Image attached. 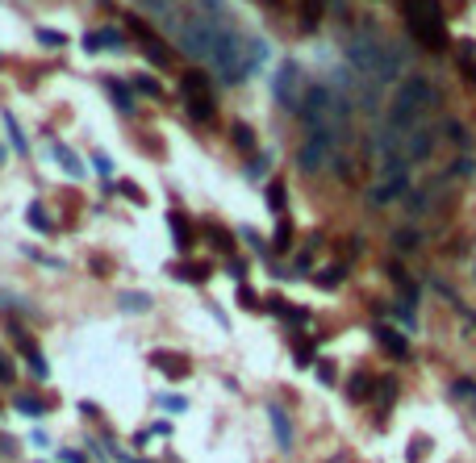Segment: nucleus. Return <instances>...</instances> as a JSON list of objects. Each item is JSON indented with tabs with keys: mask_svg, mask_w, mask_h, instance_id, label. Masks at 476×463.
Returning a JSON list of instances; mask_svg holds the SVG:
<instances>
[{
	"mask_svg": "<svg viewBox=\"0 0 476 463\" xmlns=\"http://www.w3.org/2000/svg\"><path fill=\"white\" fill-rule=\"evenodd\" d=\"M238 301H243V305H247V309H255V305H259V297H255V292H251V288H238Z\"/></svg>",
	"mask_w": 476,
	"mask_h": 463,
	"instance_id": "7c9ffc66",
	"label": "nucleus"
},
{
	"mask_svg": "<svg viewBox=\"0 0 476 463\" xmlns=\"http://www.w3.org/2000/svg\"><path fill=\"white\" fill-rule=\"evenodd\" d=\"M268 418H272V430H276L280 451H293V426H289V414H284L280 405H268Z\"/></svg>",
	"mask_w": 476,
	"mask_h": 463,
	"instance_id": "9d476101",
	"label": "nucleus"
},
{
	"mask_svg": "<svg viewBox=\"0 0 476 463\" xmlns=\"http://www.w3.org/2000/svg\"><path fill=\"white\" fill-rule=\"evenodd\" d=\"M17 409H21L25 418H42V414H46V405H42L38 397H17Z\"/></svg>",
	"mask_w": 476,
	"mask_h": 463,
	"instance_id": "f3484780",
	"label": "nucleus"
},
{
	"mask_svg": "<svg viewBox=\"0 0 476 463\" xmlns=\"http://www.w3.org/2000/svg\"><path fill=\"white\" fill-rule=\"evenodd\" d=\"M146 4H151L155 13H167V8H171V0H146Z\"/></svg>",
	"mask_w": 476,
	"mask_h": 463,
	"instance_id": "4c0bfd02",
	"label": "nucleus"
},
{
	"mask_svg": "<svg viewBox=\"0 0 476 463\" xmlns=\"http://www.w3.org/2000/svg\"><path fill=\"white\" fill-rule=\"evenodd\" d=\"M29 226H33V230H50V221H46V213H42L38 205H29Z\"/></svg>",
	"mask_w": 476,
	"mask_h": 463,
	"instance_id": "bb28decb",
	"label": "nucleus"
},
{
	"mask_svg": "<svg viewBox=\"0 0 476 463\" xmlns=\"http://www.w3.org/2000/svg\"><path fill=\"white\" fill-rule=\"evenodd\" d=\"M435 104H439V92H435V84H431L427 75L401 79L397 92H393V104H389V113H385V134H381V142H406V134H410L422 117H431Z\"/></svg>",
	"mask_w": 476,
	"mask_h": 463,
	"instance_id": "f257e3e1",
	"label": "nucleus"
},
{
	"mask_svg": "<svg viewBox=\"0 0 476 463\" xmlns=\"http://www.w3.org/2000/svg\"><path fill=\"white\" fill-rule=\"evenodd\" d=\"M0 380H4V384H8V380H13V363H8V359H4V355H0Z\"/></svg>",
	"mask_w": 476,
	"mask_h": 463,
	"instance_id": "e433bc0d",
	"label": "nucleus"
},
{
	"mask_svg": "<svg viewBox=\"0 0 476 463\" xmlns=\"http://www.w3.org/2000/svg\"><path fill=\"white\" fill-rule=\"evenodd\" d=\"M339 155V142L326 138V134H305V146H301V171H322L330 167V159Z\"/></svg>",
	"mask_w": 476,
	"mask_h": 463,
	"instance_id": "423d86ee",
	"label": "nucleus"
},
{
	"mask_svg": "<svg viewBox=\"0 0 476 463\" xmlns=\"http://www.w3.org/2000/svg\"><path fill=\"white\" fill-rule=\"evenodd\" d=\"M268 205L276 213H284V184H268Z\"/></svg>",
	"mask_w": 476,
	"mask_h": 463,
	"instance_id": "4be33fe9",
	"label": "nucleus"
},
{
	"mask_svg": "<svg viewBox=\"0 0 476 463\" xmlns=\"http://www.w3.org/2000/svg\"><path fill=\"white\" fill-rule=\"evenodd\" d=\"M184 100H188V113L197 121H213V92H209V75L205 71H188L184 75Z\"/></svg>",
	"mask_w": 476,
	"mask_h": 463,
	"instance_id": "39448f33",
	"label": "nucleus"
},
{
	"mask_svg": "<svg viewBox=\"0 0 476 463\" xmlns=\"http://www.w3.org/2000/svg\"><path fill=\"white\" fill-rule=\"evenodd\" d=\"M38 38H42V42H46V46H63V42H67V38H63V33H54V29H42V33H38Z\"/></svg>",
	"mask_w": 476,
	"mask_h": 463,
	"instance_id": "c85d7f7f",
	"label": "nucleus"
},
{
	"mask_svg": "<svg viewBox=\"0 0 476 463\" xmlns=\"http://www.w3.org/2000/svg\"><path fill=\"white\" fill-rule=\"evenodd\" d=\"M447 134H452L456 142H464V146H468V134H464V125H460V121H447Z\"/></svg>",
	"mask_w": 476,
	"mask_h": 463,
	"instance_id": "c756f323",
	"label": "nucleus"
},
{
	"mask_svg": "<svg viewBox=\"0 0 476 463\" xmlns=\"http://www.w3.org/2000/svg\"><path fill=\"white\" fill-rule=\"evenodd\" d=\"M293 246V221L280 213V226H276V251H289Z\"/></svg>",
	"mask_w": 476,
	"mask_h": 463,
	"instance_id": "2eb2a0df",
	"label": "nucleus"
},
{
	"mask_svg": "<svg viewBox=\"0 0 476 463\" xmlns=\"http://www.w3.org/2000/svg\"><path fill=\"white\" fill-rule=\"evenodd\" d=\"M343 276H347V272H343V267H326V272H322V276H318V284H326V288H335V284H339V280H343Z\"/></svg>",
	"mask_w": 476,
	"mask_h": 463,
	"instance_id": "a878e982",
	"label": "nucleus"
},
{
	"mask_svg": "<svg viewBox=\"0 0 476 463\" xmlns=\"http://www.w3.org/2000/svg\"><path fill=\"white\" fill-rule=\"evenodd\" d=\"M347 58L364 75V84H389L401 75V54H393V46L372 33H355L347 42Z\"/></svg>",
	"mask_w": 476,
	"mask_h": 463,
	"instance_id": "f03ea898",
	"label": "nucleus"
},
{
	"mask_svg": "<svg viewBox=\"0 0 476 463\" xmlns=\"http://www.w3.org/2000/svg\"><path fill=\"white\" fill-rule=\"evenodd\" d=\"M167 226H171V234H176V246L188 251V246H192V230H188L184 213H167Z\"/></svg>",
	"mask_w": 476,
	"mask_h": 463,
	"instance_id": "f8f14e48",
	"label": "nucleus"
},
{
	"mask_svg": "<svg viewBox=\"0 0 476 463\" xmlns=\"http://www.w3.org/2000/svg\"><path fill=\"white\" fill-rule=\"evenodd\" d=\"M309 359H314V347H309V343H305V347H297V363H301V368H305V363H309Z\"/></svg>",
	"mask_w": 476,
	"mask_h": 463,
	"instance_id": "473e14b6",
	"label": "nucleus"
},
{
	"mask_svg": "<svg viewBox=\"0 0 476 463\" xmlns=\"http://www.w3.org/2000/svg\"><path fill=\"white\" fill-rule=\"evenodd\" d=\"M452 397H464V401L476 405V384L473 380H456V384H452Z\"/></svg>",
	"mask_w": 476,
	"mask_h": 463,
	"instance_id": "6ab92c4d",
	"label": "nucleus"
},
{
	"mask_svg": "<svg viewBox=\"0 0 476 463\" xmlns=\"http://www.w3.org/2000/svg\"><path fill=\"white\" fill-rule=\"evenodd\" d=\"M151 363H155L163 376H171V380H184V376H188V359H184V355H176V351H155V355H151Z\"/></svg>",
	"mask_w": 476,
	"mask_h": 463,
	"instance_id": "1a4fd4ad",
	"label": "nucleus"
},
{
	"mask_svg": "<svg viewBox=\"0 0 476 463\" xmlns=\"http://www.w3.org/2000/svg\"><path fill=\"white\" fill-rule=\"evenodd\" d=\"M54 159H59V163H63V167H67V171H75V175H79V171H84V167H79V159H75V155H71V150H63V146H54Z\"/></svg>",
	"mask_w": 476,
	"mask_h": 463,
	"instance_id": "412c9836",
	"label": "nucleus"
},
{
	"mask_svg": "<svg viewBox=\"0 0 476 463\" xmlns=\"http://www.w3.org/2000/svg\"><path fill=\"white\" fill-rule=\"evenodd\" d=\"M418 242H422V238H418V230H397V234H393V246H397L401 255L418 251Z\"/></svg>",
	"mask_w": 476,
	"mask_h": 463,
	"instance_id": "4468645a",
	"label": "nucleus"
},
{
	"mask_svg": "<svg viewBox=\"0 0 476 463\" xmlns=\"http://www.w3.org/2000/svg\"><path fill=\"white\" fill-rule=\"evenodd\" d=\"M431 146H435V125H431V117H422L410 134H406V142H401V150H406V163L414 167V163H422V159H431Z\"/></svg>",
	"mask_w": 476,
	"mask_h": 463,
	"instance_id": "0eeeda50",
	"label": "nucleus"
},
{
	"mask_svg": "<svg viewBox=\"0 0 476 463\" xmlns=\"http://www.w3.org/2000/svg\"><path fill=\"white\" fill-rule=\"evenodd\" d=\"M263 171H268V155H259V159L251 163V175H263Z\"/></svg>",
	"mask_w": 476,
	"mask_h": 463,
	"instance_id": "c9c22d12",
	"label": "nucleus"
},
{
	"mask_svg": "<svg viewBox=\"0 0 476 463\" xmlns=\"http://www.w3.org/2000/svg\"><path fill=\"white\" fill-rule=\"evenodd\" d=\"M209 238H213V246H222L226 255L234 251V242H230V234H226V230H217V226H213V230H209Z\"/></svg>",
	"mask_w": 476,
	"mask_h": 463,
	"instance_id": "393cba45",
	"label": "nucleus"
},
{
	"mask_svg": "<svg viewBox=\"0 0 476 463\" xmlns=\"http://www.w3.org/2000/svg\"><path fill=\"white\" fill-rule=\"evenodd\" d=\"M305 71H301V63H293V58H284L280 63V71H276V100L284 104V109H293V113H301V100H305Z\"/></svg>",
	"mask_w": 476,
	"mask_h": 463,
	"instance_id": "20e7f679",
	"label": "nucleus"
},
{
	"mask_svg": "<svg viewBox=\"0 0 476 463\" xmlns=\"http://www.w3.org/2000/svg\"><path fill=\"white\" fill-rule=\"evenodd\" d=\"M447 180H452V175H435V180H427L418 192H410V209H414V213H435L439 196L447 192Z\"/></svg>",
	"mask_w": 476,
	"mask_h": 463,
	"instance_id": "6e6552de",
	"label": "nucleus"
},
{
	"mask_svg": "<svg viewBox=\"0 0 476 463\" xmlns=\"http://www.w3.org/2000/svg\"><path fill=\"white\" fill-rule=\"evenodd\" d=\"M406 21H410V33L422 46H431V50L447 46V21H443L439 0H406Z\"/></svg>",
	"mask_w": 476,
	"mask_h": 463,
	"instance_id": "7ed1b4c3",
	"label": "nucleus"
},
{
	"mask_svg": "<svg viewBox=\"0 0 476 463\" xmlns=\"http://www.w3.org/2000/svg\"><path fill=\"white\" fill-rule=\"evenodd\" d=\"M381 397L393 401V397H397V380H381Z\"/></svg>",
	"mask_w": 476,
	"mask_h": 463,
	"instance_id": "2f4dec72",
	"label": "nucleus"
},
{
	"mask_svg": "<svg viewBox=\"0 0 476 463\" xmlns=\"http://www.w3.org/2000/svg\"><path fill=\"white\" fill-rule=\"evenodd\" d=\"M184 405H188V401H184V397H163V409H176V414H180V409H184Z\"/></svg>",
	"mask_w": 476,
	"mask_h": 463,
	"instance_id": "f704fd0d",
	"label": "nucleus"
},
{
	"mask_svg": "<svg viewBox=\"0 0 476 463\" xmlns=\"http://www.w3.org/2000/svg\"><path fill=\"white\" fill-rule=\"evenodd\" d=\"M121 309H151V297H138V292H125V297H121Z\"/></svg>",
	"mask_w": 476,
	"mask_h": 463,
	"instance_id": "b1692460",
	"label": "nucleus"
},
{
	"mask_svg": "<svg viewBox=\"0 0 476 463\" xmlns=\"http://www.w3.org/2000/svg\"><path fill=\"white\" fill-rule=\"evenodd\" d=\"M134 88H138L142 96H159V92H163V88L155 84V75H138V79H134Z\"/></svg>",
	"mask_w": 476,
	"mask_h": 463,
	"instance_id": "aec40b11",
	"label": "nucleus"
},
{
	"mask_svg": "<svg viewBox=\"0 0 476 463\" xmlns=\"http://www.w3.org/2000/svg\"><path fill=\"white\" fill-rule=\"evenodd\" d=\"M347 397H351V401H368V397H372V380H368L364 372H360V376H351V384H347Z\"/></svg>",
	"mask_w": 476,
	"mask_h": 463,
	"instance_id": "ddd939ff",
	"label": "nucleus"
},
{
	"mask_svg": "<svg viewBox=\"0 0 476 463\" xmlns=\"http://www.w3.org/2000/svg\"><path fill=\"white\" fill-rule=\"evenodd\" d=\"M234 142H238L243 150H255V130H251V125H234Z\"/></svg>",
	"mask_w": 476,
	"mask_h": 463,
	"instance_id": "a211bd4d",
	"label": "nucleus"
},
{
	"mask_svg": "<svg viewBox=\"0 0 476 463\" xmlns=\"http://www.w3.org/2000/svg\"><path fill=\"white\" fill-rule=\"evenodd\" d=\"M105 84H109V92H113V100H117L121 109H130V104H134V100H130V92H125V88H121L117 79H105Z\"/></svg>",
	"mask_w": 476,
	"mask_h": 463,
	"instance_id": "5701e85b",
	"label": "nucleus"
},
{
	"mask_svg": "<svg viewBox=\"0 0 476 463\" xmlns=\"http://www.w3.org/2000/svg\"><path fill=\"white\" fill-rule=\"evenodd\" d=\"M176 276H180V280H197V284H201V280H209V267H205V263H184Z\"/></svg>",
	"mask_w": 476,
	"mask_h": 463,
	"instance_id": "dca6fc26",
	"label": "nucleus"
},
{
	"mask_svg": "<svg viewBox=\"0 0 476 463\" xmlns=\"http://www.w3.org/2000/svg\"><path fill=\"white\" fill-rule=\"evenodd\" d=\"M25 359H29V368H33L38 376H46V359H42V355H38L33 347H25Z\"/></svg>",
	"mask_w": 476,
	"mask_h": 463,
	"instance_id": "cd10ccee",
	"label": "nucleus"
},
{
	"mask_svg": "<svg viewBox=\"0 0 476 463\" xmlns=\"http://www.w3.org/2000/svg\"><path fill=\"white\" fill-rule=\"evenodd\" d=\"M464 71H468V75H473V79H476V67H473V63H464Z\"/></svg>",
	"mask_w": 476,
	"mask_h": 463,
	"instance_id": "58836bf2",
	"label": "nucleus"
},
{
	"mask_svg": "<svg viewBox=\"0 0 476 463\" xmlns=\"http://www.w3.org/2000/svg\"><path fill=\"white\" fill-rule=\"evenodd\" d=\"M318 376H322L326 384H335V363H318Z\"/></svg>",
	"mask_w": 476,
	"mask_h": 463,
	"instance_id": "72a5a7b5",
	"label": "nucleus"
},
{
	"mask_svg": "<svg viewBox=\"0 0 476 463\" xmlns=\"http://www.w3.org/2000/svg\"><path fill=\"white\" fill-rule=\"evenodd\" d=\"M376 338H381V347H385L389 355H397V359H406V355H410V343H406L393 326H381V330H376Z\"/></svg>",
	"mask_w": 476,
	"mask_h": 463,
	"instance_id": "9b49d317",
	"label": "nucleus"
}]
</instances>
